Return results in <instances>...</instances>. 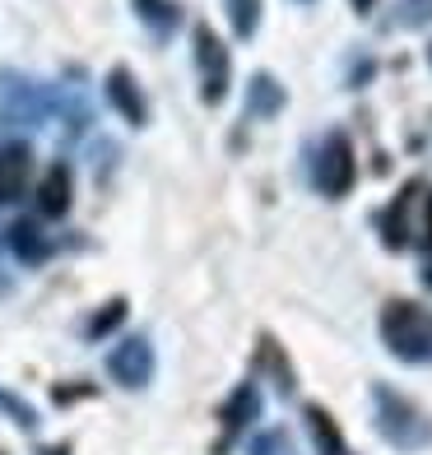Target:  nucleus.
<instances>
[{
	"label": "nucleus",
	"mask_w": 432,
	"mask_h": 455,
	"mask_svg": "<svg viewBox=\"0 0 432 455\" xmlns=\"http://www.w3.org/2000/svg\"><path fill=\"white\" fill-rule=\"evenodd\" d=\"M10 251L24 265H43L52 256V242L43 237V228H37L33 219H19V223H10Z\"/></svg>",
	"instance_id": "dca6fc26"
},
{
	"label": "nucleus",
	"mask_w": 432,
	"mask_h": 455,
	"mask_svg": "<svg viewBox=\"0 0 432 455\" xmlns=\"http://www.w3.org/2000/svg\"><path fill=\"white\" fill-rule=\"evenodd\" d=\"M131 10L144 28L154 33V43H168V37L181 28V10L177 0H131Z\"/></svg>",
	"instance_id": "2eb2a0df"
},
{
	"label": "nucleus",
	"mask_w": 432,
	"mask_h": 455,
	"mask_svg": "<svg viewBox=\"0 0 432 455\" xmlns=\"http://www.w3.org/2000/svg\"><path fill=\"white\" fill-rule=\"evenodd\" d=\"M28 177H33V149L28 144H5L0 149V204H14L24 196Z\"/></svg>",
	"instance_id": "9b49d317"
},
{
	"label": "nucleus",
	"mask_w": 432,
	"mask_h": 455,
	"mask_svg": "<svg viewBox=\"0 0 432 455\" xmlns=\"http://www.w3.org/2000/svg\"><path fill=\"white\" fill-rule=\"evenodd\" d=\"M246 455H298L293 437H288L284 427H265L252 437V446H246Z\"/></svg>",
	"instance_id": "aec40b11"
},
{
	"label": "nucleus",
	"mask_w": 432,
	"mask_h": 455,
	"mask_svg": "<svg viewBox=\"0 0 432 455\" xmlns=\"http://www.w3.org/2000/svg\"><path fill=\"white\" fill-rule=\"evenodd\" d=\"M70 200H75V177H70L66 163H52L43 186H37V210H43L47 219H66Z\"/></svg>",
	"instance_id": "ddd939ff"
},
{
	"label": "nucleus",
	"mask_w": 432,
	"mask_h": 455,
	"mask_svg": "<svg viewBox=\"0 0 432 455\" xmlns=\"http://www.w3.org/2000/svg\"><path fill=\"white\" fill-rule=\"evenodd\" d=\"M372 404H377V432L396 451H428L432 446V413L419 409L409 395L390 390L386 381H372Z\"/></svg>",
	"instance_id": "f257e3e1"
},
{
	"label": "nucleus",
	"mask_w": 432,
	"mask_h": 455,
	"mask_svg": "<svg viewBox=\"0 0 432 455\" xmlns=\"http://www.w3.org/2000/svg\"><path fill=\"white\" fill-rule=\"evenodd\" d=\"M423 196H428V181H423V177H409V181L400 186V196L377 214V233H381L386 251H404V246L414 242V214H419Z\"/></svg>",
	"instance_id": "423d86ee"
},
{
	"label": "nucleus",
	"mask_w": 432,
	"mask_h": 455,
	"mask_svg": "<svg viewBox=\"0 0 432 455\" xmlns=\"http://www.w3.org/2000/svg\"><path fill=\"white\" fill-rule=\"evenodd\" d=\"M37 455H70V446H66V442H60V446H43Z\"/></svg>",
	"instance_id": "a878e982"
},
{
	"label": "nucleus",
	"mask_w": 432,
	"mask_h": 455,
	"mask_svg": "<svg viewBox=\"0 0 432 455\" xmlns=\"http://www.w3.org/2000/svg\"><path fill=\"white\" fill-rule=\"evenodd\" d=\"M256 413H260V390L252 386V381H242L228 400H223V409H219V423H223V437H219V446H214V455H223L246 427L256 423Z\"/></svg>",
	"instance_id": "6e6552de"
},
{
	"label": "nucleus",
	"mask_w": 432,
	"mask_h": 455,
	"mask_svg": "<svg viewBox=\"0 0 432 455\" xmlns=\"http://www.w3.org/2000/svg\"><path fill=\"white\" fill-rule=\"evenodd\" d=\"M423 242H428V251H432V191L423 196Z\"/></svg>",
	"instance_id": "b1692460"
},
{
	"label": "nucleus",
	"mask_w": 432,
	"mask_h": 455,
	"mask_svg": "<svg viewBox=\"0 0 432 455\" xmlns=\"http://www.w3.org/2000/svg\"><path fill=\"white\" fill-rule=\"evenodd\" d=\"M381 339L400 363H432V312L419 302H386L381 307Z\"/></svg>",
	"instance_id": "f03ea898"
},
{
	"label": "nucleus",
	"mask_w": 432,
	"mask_h": 455,
	"mask_svg": "<svg viewBox=\"0 0 432 455\" xmlns=\"http://www.w3.org/2000/svg\"><path fill=\"white\" fill-rule=\"evenodd\" d=\"M108 102L116 108V116L126 121V126H144L149 121V102H144V89H140V79L126 70V66H112L108 70Z\"/></svg>",
	"instance_id": "9d476101"
},
{
	"label": "nucleus",
	"mask_w": 432,
	"mask_h": 455,
	"mask_svg": "<svg viewBox=\"0 0 432 455\" xmlns=\"http://www.w3.org/2000/svg\"><path fill=\"white\" fill-rule=\"evenodd\" d=\"M288 108V89L270 70H256L246 79V102H242V126L246 121H275L279 112Z\"/></svg>",
	"instance_id": "1a4fd4ad"
},
{
	"label": "nucleus",
	"mask_w": 432,
	"mask_h": 455,
	"mask_svg": "<svg viewBox=\"0 0 432 455\" xmlns=\"http://www.w3.org/2000/svg\"><path fill=\"white\" fill-rule=\"evenodd\" d=\"M312 181H316V191L331 196V200H344L348 191H354V181H358V154H354V140H348L344 131H331V135L321 140V154L312 163Z\"/></svg>",
	"instance_id": "39448f33"
},
{
	"label": "nucleus",
	"mask_w": 432,
	"mask_h": 455,
	"mask_svg": "<svg viewBox=\"0 0 432 455\" xmlns=\"http://www.w3.org/2000/svg\"><path fill=\"white\" fill-rule=\"evenodd\" d=\"M348 5H354L358 14H372V10H377V0H348Z\"/></svg>",
	"instance_id": "393cba45"
},
{
	"label": "nucleus",
	"mask_w": 432,
	"mask_h": 455,
	"mask_svg": "<svg viewBox=\"0 0 432 455\" xmlns=\"http://www.w3.org/2000/svg\"><path fill=\"white\" fill-rule=\"evenodd\" d=\"M60 112V93L47 89V84H37V79L28 75H19V70H0V126H43V121Z\"/></svg>",
	"instance_id": "7ed1b4c3"
},
{
	"label": "nucleus",
	"mask_w": 432,
	"mask_h": 455,
	"mask_svg": "<svg viewBox=\"0 0 432 455\" xmlns=\"http://www.w3.org/2000/svg\"><path fill=\"white\" fill-rule=\"evenodd\" d=\"M89 395H93V386H79V381H75V386H66V390L56 386V404H70V400H89Z\"/></svg>",
	"instance_id": "5701e85b"
},
{
	"label": "nucleus",
	"mask_w": 432,
	"mask_h": 455,
	"mask_svg": "<svg viewBox=\"0 0 432 455\" xmlns=\"http://www.w3.org/2000/svg\"><path fill=\"white\" fill-rule=\"evenodd\" d=\"M432 24V0H396L390 5V19H381L386 33L396 28H428Z\"/></svg>",
	"instance_id": "f3484780"
},
{
	"label": "nucleus",
	"mask_w": 432,
	"mask_h": 455,
	"mask_svg": "<svg viewBox=\"0 0 432 455\" xmlns=\"http://www.w3.org/2000/svg\"><path fill=\"white\" fill-rule=\"evenodd\" d=\"M302 423H307V432H312L316 455H354V451H348V442H344V432H340V423H335V413H331V409L307 404V409H302Z\"/></svg>",
	"instance_id": "4468645a"
},
{
	"label": "nucleus",
	"mask_w": 432,
	"mask_h": 455,
	"mask_svg": "<svg viewBox=\"0 0 432 455\" xmlns=\"http://www.w3.org/2000/svg\"><path fill=\"white\" fill-rule=\"evenodd\" d=\"M256 371H265V377L275 381L279 395H298V371H293V363H288L284 344L275 335H260L256 339Z\"/></svg>",
	"instance_id": "f8f14e48"
},
{
	"label": "nucleus",
	"mask_w": 432,
	"mask_h": 455,
	"mask_svg": "<svg viewBox=\"0 0 432 455\" xmlns=\"http://www.w3.org/2000/svg\"><path fill=\"white\" fill-rule=\"evenodd\" d=\"M423 60H428V70H432V43H428V52H423Z\"/></svg>",
	"instance_id": "bb28decb"
},
{
	"label": "nucleus",
	"mask_w": 432,
	"mask_h": 455,
	"mask_svg": "<svg viewBox=\"0 0 432 455\" xmlns=\"http://www.w3.org/2000/svg\"><path fill=\"white\" fill-rule=\"evenodd\" d=\"M372 75H377V60L363 56V60H354V66H348V79H344V84H348V89H367V84H372Z\"/></svg>",
	"instance_id": "4be33fe9"
},
{
	"label": "nucleus",
	"mask_w": 432,
	"mask_h": 455,
	"mask_svg": "<svg viewBox=\"0 0 432 455\" xmlns=\"http://www.w3.org/2000/svg\"><path fill=\"white\" fill-rule=\"evenodd\" d=\"M126 321V298H112V302H102L98 312L89 316V325H84V335L89 339H102V335H112V330Z\"/></svg>",
	"instance_id": "a211bd4d"
},
{
	"label": "nucleus",
	"mask_w": 432,
	"mask_h": 455,
	"mask_svg": "<svg viewBox=\"0 0 432 455\" xmlns=\"http://www.w3.org/2000/svg\"><path fill=\"white\" fill-rule=\"evenodd\" d=\"M191 52H196V70H200V102L219 108L233 89V52L223 47V37L210 24L191 28Z\"/></svg>",
	"instance_id": "20e7f679"
},
{
	"label": "nucleus",
	"mask_w": 432,
	"mask_h": 455,
	"mask_svg": "<svg viewBox=\"0 0 432 455\" xmlns=\"http://www.w3.org/2000/svg\"><path fill=\"white\" fill-rule=\"evenodd\" d=\"M0 413H10V419L24 427V432H33L37 427V409L28 404V400H19V395H10V390H0Z\"/></svg>",
	"instance_id": "412c9836"
},
{
	"label": "nucleus",
	"mask_w": 432,
	"mask_h": 455,
	"mask_svg": "<svg viewBox=\"0 0 432 455\" xmlns=\"http://www.w3.org/2000/svg\"><path fill=\"white\" fill-rule=\"evenodd\" d=\"M298 5H312V0H298Z\"/></svg>",
	"instance_id": "cd10ccee"
},
{
	"label": "nucleus",
	"mask_w": 432,
	"mask_h": 455,
	"mask_svg": "<svg viewBox=\"0 0 432 455\" xmlns=\"http://www.w3.org/2000/svg\"><path fill=\"white\" fill-rule=\"evenodd\" d=\"M228 19H233V37L252 43L260 28V0H228Z\"/></svg>",
	"instance_id": "6ab92c4d"
},
{
	"label": "nucleus",
	"mask_w": 432,
	"mask_h": 455,
	"mask_svg": "<svg viewBox=\"0 0 432 455\" xmlns=\"http://www.w3.org/2000/svg\"><path fill=\"white\" fill-rule=\"evenodd\" d=\"M108 371H112V381L116 386H126V390H144L154 381V348L149 339H121L112 354H108Z\"/></svg>",
	"instance_id": "0eeeda50"
}]
</instances>
